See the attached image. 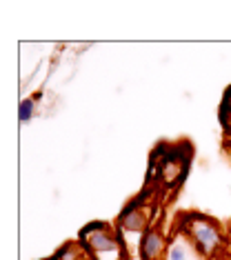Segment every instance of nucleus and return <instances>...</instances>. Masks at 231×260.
<instances>
[{
    "mask_svg": "<svg viewBox=\"0 0 231 260\" xmlns=\"http://www.w3.org/2000/svg\"><path fill=\"white\" fill-rule=\"evenodd\" d=\"M185 236L191 240L195 251L205 258H216L218 251L222 249V229L218 220H213L211 216L193 211V220Z\"/></svg>",
    "mask_w": 231,
    "mask_h": 260,
    "instance_id": "f257e3e1",
    "label": "nucleus"
},
{
    "mask_svg": "<svg viewBox=\"0 0 231 260\" xmlns=\"http://www.w3.org/2000/svg\"><path fill=\"white\" fill-rule=\"evenodd\" d=\"M189 162H191V145L180 143V145H171L169 156L162 160V165L158 167V180L164 187H176L185 180Z\"/></svg>",
    "mask_w": 231,
    "mask_h": 260,
    "instance_id": "f03ea898",
    "label": "nucleus"
},
{
    "mask_svg": "<svg viewBox=\"0 0 231 260\" xmlns=\"http://www.w3.org/2000/svg\"><path fill=\"white\" fill-rule=\"evenodd\" d=\"M149 214H147L145 209L140 207L138 200H131L124 209L120 211V216H118V232L120 234H127V232H136V234H145L147 229H149Z\"/></svg>",
    "mask_w": 231,
    "mask_h": 260,
    "instance_id": "7ed1b4c3",
    "label": "nucleus"
},
{
    "mask_svg": "<svg viewBox=\"0 0 231 260\" xmlns=\"http://www.w3.org/2000/svg\"><path fill=\"white\" fill-rule=\"evenodd\" d=\"M138 251H140V260H162L164 253H167V238H164V234L151 224L140 236Z\"/></svg>",
    "mask_w": 231,
    "mask_h": 260,
    "instance_id": "20e7f679",
    "label": "nucleus"
},
{
    "mask_svg": "<svg viewBox=\"0 0 231 260\" xmlns=\"http://www.w3.org/2000/svg\"><path fill=\"white\" fill-rule=\"evenodd\" d=\"M82 251H85V247L80 245V242H64V245L53 253V258L56 260H78L82 256Z\"/></svg>",
    "mask_w": 231,
    "mask_h": 260,
    "instance_id": "39448f33",
    "label": "nucleus"
},
{
    "mask_svg": "<svg viewBox=\"0 0 231 260\" xmlns=\"http://www.w3.org/2000/svg\"><path fill=\"white\" fill-rule=\"evenodd\" d=\"M34 114H36V100L34 98L20 100V105H18V120H20L22 125H27L34 118Z\"/></svg>",
    "mask_w": 231,
    "mask_h": 260,
    "instance_id": "423d86ee",
    "label": "nucleus"
},
{
    "mask_svg": "<svg viewBox=\"0 0 231 260\" xmlns=\"http://www.w3.org/2000/svg\"><path fill=\"white\" fill-rule=\"evenodd\" d=\"M229 118H231V85L224 89L222 100H220V109H218V120H220V125L227 122Z\"/></svg>",
    "mask_w": 231,
    "mask_h": 260,
    "instance_id": "0eeeda50",
    "label": "nucleus"
},
{
    "mask_svg": "<svg viewBox=\"0 0 231 260\" xmlns=\"http://www.w3.org/2000/svg\"><path fill=\"white\" fill-rule=\"evenodd\" d=\"M185 258H187V253L182 249V245H174L169 249V260H185Z\"/></svg>",
    "mask_w": 231,
    "mask_h": 260,
    "instance_id": "6e6552de",
    "label": "nucleus"
},
{
    "mask_svg": "<svg viewBox=\"0 0 231 260\" xmlns=\"http://www.w3.org/2000/svg\"><path fill=\"white\" fill-rule=\"evenodd\" d=\"M222 132H224V136H231V118L227 122H222Z\"/></svg>",
    "mask_w": 231,
    "mask_h": 260,
    "instance_id": "1a4fd4ad",
    "label": "nucleus"
},
{
    "mask_svg": "<svg viewBox=\"0 0 231 260\" xmlns=\"http://www.w3.org/2000/svg\"><path fill=\"white\" fill-rule=\"evenodd\" d=\"M31 98H34V100H40V98H43V91H36Z\"/></svg>",
    "mask_w": 231,
    "mask_h": 260,
    "instance_id": "9d476101",
    "label": "nucleus"
},
{
    "mask_svg": "<svg viewBox=\"0 0 231 260\" xmlns=\"http://www.w3.org/2000/svg\"><path fill=\"white\" fill-rule=\"evenodd\" d=\"M49 260H56V258H53V256H51V258H49Z\"/></svg>",
    "mask_w": 231,
    "mask_h": 260,
    "instance_id": "9b49d317",
    "label": "nucleus"
}]
</instances>
